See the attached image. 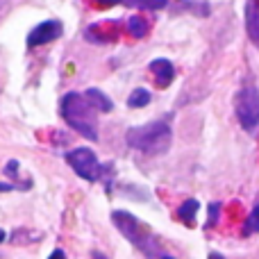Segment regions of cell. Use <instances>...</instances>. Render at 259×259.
Listing matches in <instances>:
<instances>
[{
    "label": "cell",
    "instance_id": "cell-9",
    "mask_svg": "<svg viewBox=\"0 0 259 259\" xmlns=\"http://www.w3.org/2000/svg\"><path fill=\"white\" fill-rule=\"evenodd\" d=\"M84 96H87V100L94 105L96 112H112L114 109L112 98H107V94H103L100 89H87Z\"/></svg>",
    "mask_w": 259,
    "mask_h": 259
},
{
    "label": "cell",
    "instance_id": "cell-1",
    "mask_svg": "<svg viewBox=\"0 0 259 259\" xmlns=\"http://www.w3.org/2000/svg\"><path fill=\"white\" fill-rule=\"evenodd\" d=\"M59 112H62L64 121L80 137L89 139V141L98 139V116H96L94 105L87 100L84 94H75V91L66 94L59 103Z\"/></svg>",
    "mask_w": 259,
    "mask_h": 259
},
{
    "label": "cell",
    "instance_id": "cell-3",
    "mask_svg": "<svg viewBox=\"0 0 259 259\" xmlns=\"http://www.w3.org/2000/svg\"><path fill=\"white\" fill-rule=\"evenodd\" d=\"M112 221L118 228V232H121L130 243H134L141 252H146V257L152 259L159 255V243H157L155 234H152L150 230H148V225H143L137 216H132L130 211L116 209V211H112Z\"/></svg>",
    "mask_w": 259,
    "mask_h": 259
},
{
    "label": "cell",
    "instance_id": "cell-20",
    "mask_svg": "<svg viewBox=\"0 0 259 259\" xmlns=\"http://www.w3.org/2000/svg\"><path fill=\"white\" fill-rule=\"evenodd\" d=\"M209 259H225V257L219 255V252H209Z\"/></svg>",
    "mask_w": 259,
    "mask_h": 259
},
{
    "label": "cell",
    "instance_id": "cell-12",
    "mask_svg": "<svg viewBox=\"0 0 259 259\" xmlns=\"http://www.w3.org/2000/svg\"><path fill=\"white\" fill-rule=\"evenodd\" d=\"M150 103V91L148 89H134L132 94H130V98H127V107H132V109H139V107H146V105Z\"/></svg>",
    "mask_w": 259,
    "mask_h": 259
},
{
    "label": "cell",
    "instance_id": "cell-18",
    "mask_svg": "<svg viewBox=\"0 0 259 259\" xmlns=\"http://www.w3.org/2000/svg\"><path fill=\"white\" fill-rule=\"evenodd\" d=\"M48 259H66V255H64V250H55Z\"/></svg>",
    "mask_w": 259,
    "mask_h": 259
},
{
    "label": "cell",
    "instance_id": "cell-2",
    "mask_svg": "<svg viewBox=\"0 0 259 259\" xmlns=\"http://www.w3.org/2000/svg\"><path fill=\"white\" fill-rule=\"evenodd\" d=\"M125 141L130 148L143 152V155H164L170 148L173 141V132L166 121H152L141 127H130L125 134Z\"/></svg>",
    "mask_w": 259,
    "mask_h": 259
},
{
    "label": "cell",
    "instance_id": "cell-8",
    "mask_svg": "<svg viewBox=\"0 0 259 259\" xmlns=\"http://www.w3.org/2000/svg\"><path fill=\"white\" fill-rule=\"evenodd\" d=\"M246 30L250 41L255 44V48L259 50V5L255 0L246 3Z\"/></svg>",
    "mask_w": 259,
    "mask_h": 259
},
{
    "label": "cell",
    "instance_id": "cell-21",
    "mask_svg": "<svg viewBox=\"0 0 259 259\" xmlns=\"http://www.w3.org/2000/svg\"><path fill=\"white\" fill-rule=\"evenodd\" d=\"M5 239H7V237H5V230H0V243H3Z\"/></svg>",
    "mask_w": 259,
    "mask_h": 259
},
{
    "label": "cell",
    "instance_id": "cell-16",
    "mask_svg": "<svg viewBox=\"0 0 259 259\" xmlns=\"http://www.w3.org/2000/svg\"><path fill=\"white\" fill-rule=\"evenodd\" d=\"M16 173H18V161L12 159L7 166H5V175H7V178H16Z\"/></svg>",
    "mask_w": 259,
    "mask_h": 259
},
{
    "label": "cell",
    "instance_id": "cell-19",
    "mask_svg": "<svg viewBox=\"0 0 259 259\" xmlns=\"http://www.w3.org/2000/svg\"><path fill=\"white\" fill-rule=\"evenodd\" d=\"M12 184H0V191H12Z\"/></svg>",
    "mask_w": 259,
    "mask_h": 259
},
{
    "label": "cell",
    "instance_id": "cell-13",
    "mask_svg": "<svg viewBox=\"0 0 259 259\" xmlns=\"http://www.w3.org/2000/svg\"><path fill=\"white\" fill-rule=\"evenodd\" d=\"M127 30H130V34H132L134 39H141V36H146V34H148V23L143 21L141 16H130V21H127Z\"/></svg>",
    "mask_w": 259,
    "mask_h": 259
},
{
    "label": "cell",
    "instance_id": "cell-6",
    "mask_svg": "<svg viewBox=\"0 0 259 259\" xmlns=\"http://www.w3.org/2000/svg\"><path fill=\"white\" fill-rule=\"evenodd\" d=\"M62 23L59 21H44L27 34V46H46L50 41L62 36Z\"/></svg>",
    "mask_w": 259,
    "mask_h": 259
},
{
    "label": "cell",
    "instance_id": "cell-22",
    "mask_svg": "<svg viewBox=\"0 0 259 259\" xmlns=\"http://www.w3.org/2000/svg\"><path fill=\"white\" fill-rule=\"evenodd\" d=\"M159 259H173V257H170V255H161Z\"/></svg>",
    "mask_w": 259,
    "mask_h": 259
},
{
    "label": "cell",
    "instance_id": "cell-11",
    "mask_svg": "<svg viewBox=\"0 0 259 259\" xmlns=\"http://www.w3.org/2000/svg\"><path fill=\"white\" fill-rule=\"evenodd\" d=\"M123 5L134 9H148V12H157V9H164L168 5V0H121Z\"/></svg>",
    "mask_w": 259,
    "mask_h": 259
},
{
    "label": "cell",
    "instance_id": "cell-14",
    "mask_svg": "<svg viewBox=\"0 0 259 259\" xmlns=\"http://www.w3.org/2000/svg\"><path fill=\"white\" fill-rule=\"evenodd\" d=\"M259 232V202L255 205V209L250 211V216L246 219V225H243V237H250V234Z\"/></svg>",
    "mask_w": 259,
    "mask_h": 259
},
{
    "label": "cell",
    "instance_id": "cell-15",
    "mask_svg": "<svg viewBox=\"0 0 259 259\" xmlns=\"http://www.w3.org/2000/svg\"><path fill=\"white\" fill-rule=\"evenodd\" d=\"M219 214H221V205L219 202H211L209 205V221H207L205 228H214L216 221H219Z\"/></svg>",
    "mask_w": 259,
    "mask_h": 259
},
{
    "label": "cell",
    "instance_id": "cell-10",
    "mask_svg": "<svg viewBox=\"0 0 259 259\" xmlns=\"http://www.w3.org/2000/svg\"><path fill=\"white\" fill-rule=\"evenodd\" d=\"M198 209H200V202H198L196 198H189V200H184L182 205H180V209H178L180 221H182V223H187V225H193Z\"/></svg>",
    "mask_w": 259,
    "mask_h": 259
},
{
    "label": "cell",
    "instance_id": "cell-5",
    "mask_svg": "<svg viewBox=\"0 0 259 259\" xmlns=\"http://www.w3.org/2000/svg\"><path fill=\"white\" fill-rule=\"evenodd\" d=\"M66 161L87 182H96V180L103 178V164L98 161L96 152L89 150V148H75V150H71L66 155Z\"/></svg>",
    "mask_w": 259,
    "mask_h": 259
},
{
    "label": "cell",
    "instance_id": "cell-4",
    "mask_svg": "<svg viewBox=\"0 0 259 259\" xmlns=\"http://www.w3.org/2000/svg\"><path fill=\"white\" fill-rule=\"evenodd\" d=\"M234 112L246 132H255L259 125V89L257 87H243L234 100Z\"/></svg>",
    "mask_w": 259,
    "mask_h": 259
},
{
    "label": "cell",
    "instance_id": "cell-17",
    "mask_svg": "<svg viewBox=\"0 0 259 259\" xmlns=\"http://www.w3.org/2000/svg\"><path fill=\"white\" fill-rule=\"evenodd\" d=\"M98 7H114V5H118L121 0H94Z\"/></svg>",
    "mask_w": 259,
    "mask_h": 259
},
{
    "label": "cell",
    "instance_id": "cell-7",
    "mask_svg": "<svg viewBox=\"0 0 259 259\" xmlns=\"http://www.w3.org/2000/svg\"><path fill=\"white\" fill-rule=\"evenodd\" d=\"M150 73L155 75V82H157V87H168L170 82H173V77H175V68H173V64L168 62V59H152L150 62Z\"/></svg>",
    "mask_w": 259,
    "mask_h": 259
}]
</instances>
